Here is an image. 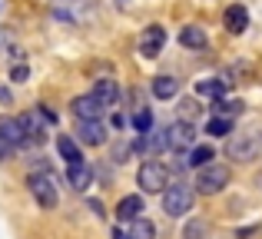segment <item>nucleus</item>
<instances>
[{"label": "nucleus", "instance_id": "14", "mask_svg": "<svg viewBox=\"0 0 262 239\" xmlns=\"http://www.w3.org/2000/svg\"><path fill=\"white\" fill-rule=\"evenodd\" d=\"M57 149H60V156L67 160V166H77V163H83V149H80V143L73 140V136H60L57 140Z\"/></svg>", "mask_w": 262, "mask_h": 239}, {"label": "nucleus", "instance_id": "18", "mask_svg": "<svg viewBox=\"0 0 262 239\" xmlns=\"http://www.w3.org/2000/svg\"><path fill=\"white\" fill-rule=\"evenodd\" d=\"M176 93H179V80L176 77H166V73H163V77L153 80V97L156 100H173Z\"/></svg>", "mask_w": 262, "mask_h": 239}, {"label": "nucleus", "instance_id": "28", "mask_svg": "<svg viewBox=\"0 0 262 239\" xmlns=\"http://www.w3.org/2000/svg\"><path fill=\"white\" fill-rule=\"evenodd\" d=\"M113 239H129V233H126L123 226H116V229H113Z\"/></svg>", "mask_w": 262, "mask_h": 239}, {"label": "nucleus", "instance_id": "27", "mask_svg": "<svg viewBox=\"0 0 262 239\" xmlns=\"http://www.w3.org/2000/svg\"><path fill=\"white\" fill-rule=\"evenodd\" d=\"M27 77H30V67H27V63H13L10 67V80H13V83H24Z\"/></svg>", "mask_w": 262, "mask_h": 239}, {"label": "nucleus", "instance_id": "11", "mask_svg": "<svg viewBox=\"0 0 262 239\" xmlns=\"http://www.w3.org/2000/svg\"><path fill=\"white\" fill-rule=\"evenodd\" d=\"M223 24H226V30L229 33H246V27H249V13H246V7L243 4H232V7H226V13H223Z\"/></svg>", "mask_w": 262, "mask_h": 239}, {"label": "nucleus", "instance_id": "12", "mask_svg": "<svg viewBox=\"0 0 262 239\" xmlns=\"http://www.w3.org/2000/svg\"><path fill=\"white\" fill-rule=\"evenodd\" d=\"M93 97L100 100L103 106H113L116 100H120V86H116V80L113 77H100L96 86H93Z\"/></svg>", "mask_w": 262, "mask_h": 239}, {"label": "nucleus", "instance_id": "1", "mask_svg": "<svg viewBox=\"0 0 262 239\" xmlns=\"http://www.w3.org/2000/svg\"><path fill=\"white\" fill-rule=\"evenodd\" d=\"M57 117H53L47 106H40V110H27L20 113L17 123H20V146H37V143L47 140V123H53Z\"/></svg>", "mask_w": 262, "mask_h": 239}, {"label": "nucleus", "instance_id": "8", "mask_svg": "<svg viewBox=\"0 0 262 239\" xmlns=\"http://www.w3.org/2000/svg\"><path fill=\"white\" fill-rule=\"evenodd\" d=\"M163 44H166V30H163L160 24H153V27H146V30H143V37H140V53L153 60V57H160Z\"/></svg>", "mask_w": 262, "mask_h": 239}, {"label": "nucleus", "instance_id": "23", "mask_svg": "<svg viewBox=\"0 0 262 239\" xmlns=\"http://www.w3.org/2000/svg\"><path fill=\"white\" fill-rule=\"evenodd\" d=\"M129 239H156V226H153L149 220H133Z\"/></svg>", "mask_w": 262, "mask_h": 239}, {"label": "nucleus", "instance_id": "10", "mask_svg": "<svg viewBox=\"0 0 262 239\" xmlns=\"http://www.w3.org/2000/svg\"><path fill=\"white\" fill-rule=\"evenodd\" d=\"M77 136L86 146H100V143H106V126H103V120H80Z\"/></svg>", "mask_w": 262, "mask_h": 239}, {"label": "nucleus", "instance_id": "7", "mask_svg": "<svg viewBox=\"0 0 262 239\" xmlns=\"http://www.w3.org/2000/svg\"><path fill=\"white\" fill-rule=\"evenodd\" d=\"M192 143H196V126L189 120H176L166 129V146H173L176 153L179 149H192Z\"/></svg>", "mask_w": 262, "mask_h": 239}, {"label": "nucleus", "instance_id": "26", "mask_svg": "<svg viewBox=\"0 0 262 239\" xmlns=\"http://www.w3.org/2000/svg\"><path fill=\"white\" fill-rule=\"evenodd\" d=\"M133 126L140 129V133H146V129L153 126V117H149L146 110H136V113H133Z\"/></svg>", "mask_w": 262, "mask_h": 239}, {"label": "nucleus", "instance_id": "31", "mask_svg": "<svg viewBox=\"0 0 262 239\" xmlns=\"http://www.w3.org/2000/svg\"><path fill=\"white\" fill-rule=\"evenodd\" d=\"M0 44H4V37H0Z\"/></svg>", "mask_w": 262, "mask_h": 239}, {"label": "nucleus", "instance_id": "3", "mask_svg": "<svg viewBox=\"0 0 262 239\" xmlns=\"http://www.w3.org/2000/svg\"><path fill=\"white\" fill-rule=\"evenodd\" d=\"M229 183V169L226 166H219V163H209V166H203L199 169V176H196V186L192 189H199L203 196H216V193H223V186Z\"/></svg>", "mask_w": 262, "mask_h": 239}, {"label": "nucleus", "instance_id": "17", "mask_svg": "<svg viewBox=\"0 0 262 239\" xmlns=\"http://www.w3.org/2000/svg\"><path fill=\"white\" fill-rule=\"evenodd\" d=\"M67 180H70L73 189H80V193H83V189H90V183H93V169H90L86 163H77V166L67 169Z\"/></svg>", "mask_w": 262, "mask_h": 239}, {"label": "nucleus", "instance_id": "5", "mask_svg": "<svg viewBox=\"0 0 262 239\" xmlns=\"http://www.w3.org/2000/svg\"><path fill=\"white\" fill-rule=\"evenodd\" d=\"M136 183H140V189H146V193H163L169 183V173L163 163L156 160H146L140 169H136Z\"/></svg>", "mask_w": 262, "mask_h": 239}, {"label": "nucleus", "instance_id": "20", "mask_svg": "<svg viewBox=\"0 0 262 239\" xmlns=\"http://www.w3.org/2000/svg\"><path fill=\"white\" fill-rule=\"evenodd\" d=\"M216 160V149L212 146H192L189 149V156H186V166H196V169H203V166H209V163Z\"/></svg>", "mask_w": 262, "mask_h": 239}, {"label": "nucleus", "instance_id": "25", "mask_svg": "<svg viewBox=\"0 0 262 239\" xmlns=\"http://www.w3.org/2000/svg\"><path fill=\"white\" fill-rule=\"evenodd\" d=\"M206 233H209L206 220H189L186 229H183V239H206Z\"/></svg>", "mask_w": 262, "mask_h": 239}, {"label": "nucleus", "instance_id": "21", "mask_svg": "<svg viewBox=\"0 0 262 239\" xmlns=\"http://www.w3.org/2000/svg\"><path fill=\"white\" fill-rule=\"evenodd\" d=\"M146 153H160V149H166V129H156L149 126L146 133H143V143H140Z\"/></svg>", "mask_w": 262, "mask_h": 239}, {"label": "nucleus", "instance_id": "6", "mask_svg": "<svg viewBox=\"0 0 262 239\" xmlns=\"http://www.w3.org/2000/svg\"><path fill=\"white\" fill-rule=\"evenodd\" d=\"M27 186H30L33 200H37V206L53 209V206L60 203V193H57V186H53V176H50V173H30Z\"/></svg>", "mask_w": 262, "mask_h": 239}, {"label": "nucleus", "instance_id": "9", "mask_svg": "<svg viewBox=\"0 0 262 239\" xmlns=\"http://www.w3.org/2000/svg\"><path fill=\"white\" fill-rule=\"evenodd\" d=\"M70 106H73V117H77V120H103V113H106V106H103L100 100L93 97V93L77 97Z\"/></svg>", "mask_w": 262, "mask_h": 239}, {"label": "nucleus", "instance_id": "30", "mask_svg": "<svg viewBox=\"0 0 262 239\" xmlns=\"http://www.w3.org/2000/svg\"><path fill=\"white\" fill-rule=\"evenodd\" d=\"M259 186H262V173H259Z\"/></svg>", "mask_w": 262, "mask_h": 239}, {"label": "nucleus", "instance_id": "16", "mask_svg": "<svg viewBox=\"0 0 262 239\" xmlns=\"http://www.w3.org/2000/svg\"><path fill=\"white\" fill-rule=\"evenodd\" d=\"M179 44L189 47V50H206L209 37H206L203 27H183V30H179Z\"/></svg>", "mask_w": 262, "mask_h": 239}, {"label": "nucleus", "instance_id": "19", "mask_svg": "<svg viewBox=\"0 0 262 239\" xmlns=\"http://www.w3.org/2000/svg\"><path fill=\"white\" fill-rule=\"evenodd\" d=\"M226 86H229V80L212 77V80H199V83H196V93H199V97H209V100H219L226 93Z\"/></svg>", "mask_w": 262, "mask_h": 239}, {"label": "nucleus", "instance_id": "22", "mask_svg": "<svg viewBox=\"0 0 262 239\" xmlns=\"http://www.w3.org/2000/svg\"><path fill=\"white\" fill-rule=\"evenodd\" d=\"M243 100H223L219 97L216 100V106H212V113H216V117H223V120H236L239 113H243Z\"/></svg>", "mask_w": 262, "mask_h": 239}, {"label": "nucleus", "instance_id": "4", "mask_svg": "<svg viewBox=\"0 0 262 239\" xmlns=\"http://www.w3.org/2000/svg\"><path fill=\"white\" fill-rule=\"evenodd\" d=\"M262 153V133H236L229 140V160H239V163H249Z\"/></svg>", "mask_w": 262, "mask_h": 239}, {"label": "nucleus", "instance_id": "15", "mask_svg": "<svg viewBox=\"0 0 262 239\" xmlns=\"http://www.w3.org/2000/svg\"><path fill=\"white\" fill-rule=\"evenodd\" d=\"M140 213H143V200H140V196H123L120 206H116V220H120V223L140 220Z\"/></svg>", "mask_w": 262, "mask_h": 239}, {"label": "nucleus", "instance_id": "13", "mask_svg": "<svg viewBox=\"0 0 262 239\" xmlns=\"http://www.w3.org/2000/svg\"><path fill=\"white\" fill-rule=\"evenodd\" d=\"M0 140L10 146V153L13 149H20V123H17V117H0Z\"/></svg>", "mask_w": 262, "mask_h": 239}, {"label": "nucleus", "instance_id": "2", "mask_svg": "<svg viewBox=\"0 0 262 239\" xmlns=\"http://www.w3.org/2000/svg\"><path fill=\"white\" fill-rule=\"evenodd\" d=\"M192 200H196V189H192L186 180L166 183V189H163V209H166L169 216L189 213V209H192Z\"/></svg>", "mask_w": 262, "mask_h": 239}, {"label": "nucleus", "instance_id": "24", "mask_svg": "<svg viewBox=\"0 0 262 239\" xmlns=\"http://www.w3.org/2000/svg\"><path fill=\"white\" fill-rule=\"evenodd\" d=\"M206 133H209V136H229V133H232V120L212 117L209 123H206Z\"/></svg>", "mask_w": 262, "mask_h": 239}, {"label": "nucleus", "instance_id": "29", "mask_svg": "<svg viewBox=\"0 0 262 239\" xmlns=\"http://www.w3.org/2000/svg\"><path fill=\"white\" fill-rule=\"evenodd\" d=\"M0 100H4V103H7V100H10V93H7L4 86H0Z\"/></svg>", "mask_w": 262, "mask_h": 239}]
</instances>
